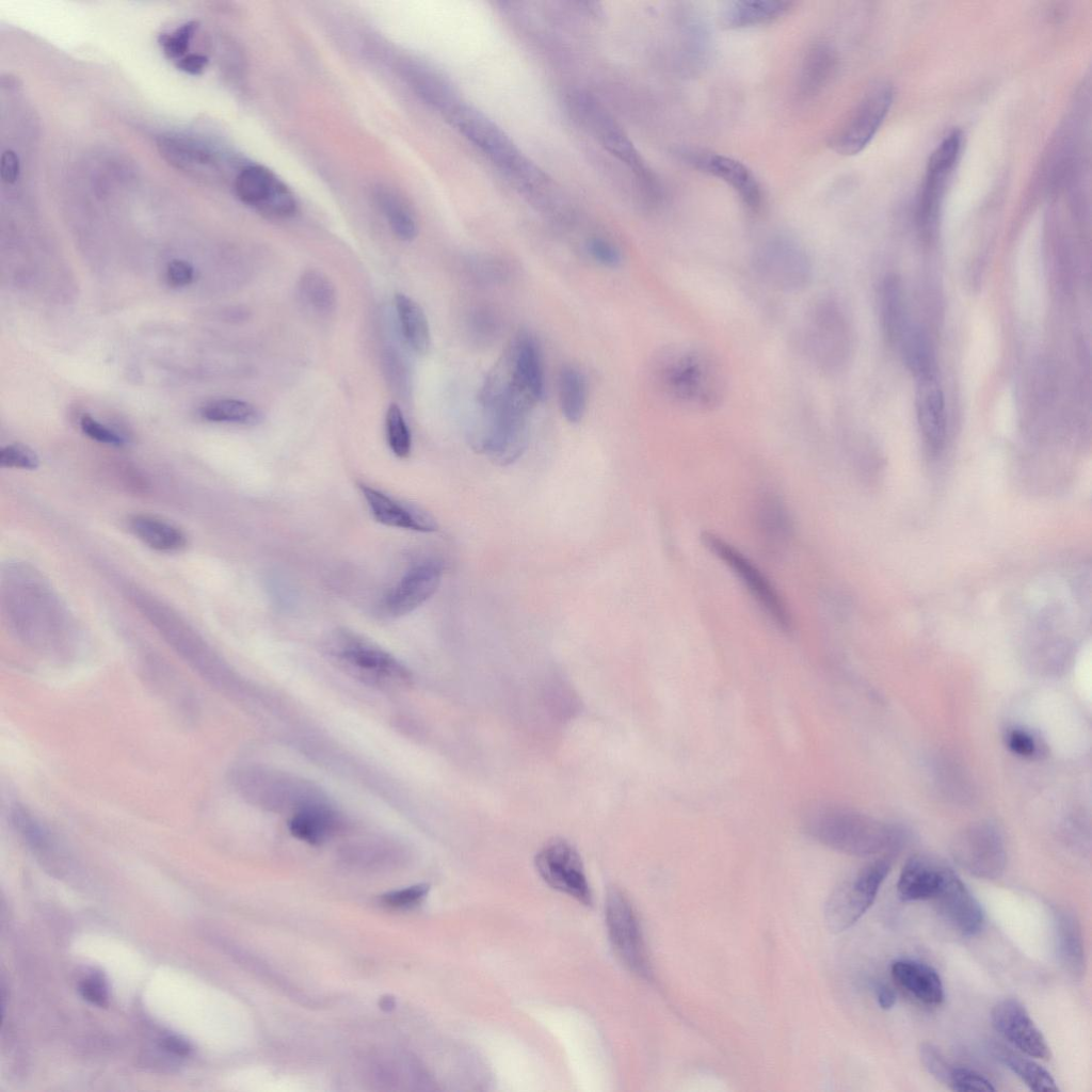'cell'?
I'll use <instances>...</instances> for the list:
<instances>
[{
    "label": "cell",
    "mask_w": 1092,
    "mask_h": 1092,
    "mask_svg": "<svg viewBox=\"0 0 1092 1092\" xmlns=\"http://www.w3.org/2000/svg\"><path fill=\"white\" fill-rule=\"evenodd\" d=\"M542 356L535 339L517 333L489 370L478 394L481 408L529 417L544 397Z\"/></svg>",
    "instance_id": "obj_1"
},
{
    "label": "cell",
    "mask_w": 1092,
    "mask_h": 1092,
    "mask_svg": "<svg viewBox=\"0 0 1092 1092\" xmlns=\"http://www.w3.org/2000/svg\"><path fill=\"white\" fill-rule=\"evenodd\" d=\"M446 117L531 203L543 207L555 197L558 190L555 183L521 154L504 131L483 113L459 102Z\"/></svg>",
    "instance_id": "obj_2"
},
{
    "label": "cell",
    "mask_w": 1092,
    "mask_h": 1092,
    "mask_svg": "<svg viewBox=\"0 0 1092 1092\" xmlns=\"http://www.w3.org/2000/svg\"><path fill=\"white\" fill-rule=\"evenodd\" d=\"M656 378L669 400L692 412L713 411L726 395V375L720 362L695 346L667 350L658 360Z\"/></svg>",
    "instance_id": "obj_3"
},
{
    "label": "cell",
    "mask_w": 1092,
    "mask_h": 1092,
    "mask_svg": "<svg viewBox=\"0 0 1092 1092\" xmlns=\"http://www.w3.org/2000/svg\"><path fill=\"white\" fill-rule=\"evenodd\" d=\"M803 825L806 833L821 845L854 856L886 853L902 841L897 829L856 810L831 804L810 808Z\"/></svg>",
    "instance_id": "obj_4"
},
{
    "label": "cell",
    "mask_w": 1092,
    "mask_h": 1092,
    "mask_svg": "<svg viewBox=\"0 0 1092 1092\" xmlns=\"http://www.w3.org/2000/svg\"><path fill=\"white\" fill-rule=\"evenodd\" d=\"M328 654L338 668L366 685L398 690L412 682V674L402 662L359 637L337 635L328 644Z\"/></svg>",
    "instance_id": "obj_5"
},
{
    "label": "cell",
    "mask_w": 1092,
    "mask_h": 1092,
    "mask_svg": "<svg viewBox=\"0 0 1092 1092\" xmlns=\"http://www.w3.org/2000/svg\"><path fill=\"white\" fill-rule=\"evenodd\" d=\"M803 331L805 351L818 370L833 374L846 366L852 336L838 302L828 298L816 301L806 315Z\"/></svg>",
    "instance_id": "obj_6"
},
{
    "label": "cell",
    "mask_w": 1092,
    "mask_h": 1092,
    "mask_svg": "<svg viewBox=\"0 0 1092 1092\" xmlns=\"http://www.w3.org/2000/svg\"><path fill=\"white\" fill-rule=\"evenodd\" d=\"M701 541L705 548L739 580L767 620L777 630L790 633L793 629L791 613L765 573L722 536L705 531L701 534Z\"/></svg>",
    "instance_id": "obj_7"
},
{
    "label": "cell",
    "mask_w": 1092,
    "mask_h": 1092,
    "mask_svg": "<svg viewBox=\"0 0 1092 1092\" xmlns=\"http://www.w3.org/2000/svg\"><path fill=\"white\" fill-rule=\"evenodd\" d=\"M890 858H877L840 882L824 905V921L832 933L852 927L872 905L890 871Z\"/></svg>",
    "instance_id": "obj_8"
},
{
    "label": "cell",
    "mask_w": 1092,
    "mask_h": 1092,
    "mask_svg": "<svg viewBox=\"0 0 1092 1092\" xmlns=\"http://www.w3.org/2000/svg\"><path fill=\"white\" fill-rule=\"evenodd\" d=\"M573 103L581 122L601 145L626 164L647 191L657 194L658 183L654 173L606 109L596 99L585 94L576 95Z\"/></svg>",
    "instance_id": "obj_9"
},
{
    "label": "cell",
    "mask_w": 1092,
    "mask_h": 1092,
    "mask_svg": "<svg viewBox=\"0 0 1092 1092\" xmlns=\"http://www.w3.org/2000/svg\"><path fill=\"white\" fill-rule=\"evenodd\" d=\"M754 268L771 287L780 291H799L813 276L810 259L804 248L787 237H773L755 252Z\"/></svg>",
    "instance_id": "obj_10"
},
{
    "label": "cell",
    "mask_w": 1092,
    "mask_h": 1092,
    "mask_svg": "<svg viewBox=\"0 0 1092 1092\" xmlns=\"http://www.w3.org/2000/svg\"><path fill=\"white\" fill-rule=\"evenodd\" d=\"M951 854L965 871L986 880L999 878L1007 863L1000 831L991 822L984 821L971 823L963 829L952 841Z\"/></svg>",
    "instance_id": "obj_11"
},
{
    "label": "cell",
    "mask_w": 1092,
    "mask_h": 1092,
    "mask_svg": "<svg viewBox=\"0 0 1092 1092\" xmlns=\"http://www.w3.org/2000/svg\"><path fill=\"white\" fill-rule=\"evenodd\" d=\"M605 917L616 956L631 971L649 978L652 970L641 926L633 906L621 890L612 888L608 892Z\"/></svg>",
    "instance_id": "obj_12"
},
{
    "label": "cell",
    "mask_w": 1092,
    "mask_h": 1092,
    "mask_svg": "<svg viewBox=\"0 0 1092 1092\" xmlns=\"http://www.w3.org/2000/svg\"><path fill=\"white\" fill-rule=\"evenodd\" d=\"M892 101L893 90L889 84L879 83L872 86L842 126L831 136L829 144L832 149L842 156L861 152L881 127Z\"/></svg>",
    "instance_id": "obj_13"
},
{
    "label": "cell",
    "mask_w": 1092,
    "mask_h": 1092,
    "mask_svg": "<svg viewBox=\"0 0 1092 1092\" xmlns=\"http://www.w3.org/2000/svg\"><path fill=\"white\" fill-rule=\"evenodd\" d=\"M235 192L243 204L270 218L287 219L298 210L292 191L272 171L260 164H248L239 171L235 179Z\"/></svg>",
    "instance_id": "obj_14"
},
{
    "label": "cell",
    "mask_w": 1092,
    "mask_h": 1092,
    "mask_svg": "<svg viewBox=\"0 0 1092 1092\" xmlns=\"http://www.w3.org/2000/svg\"><path fill=\"white\" fill-rule=\"evenodd\" d=\"M535 867L542 879L584 905H591L593 895L583 864L577 850L564 839L548 841L535 856Z\"/></svg>",
    "instance_id": "obj_15"
},
{
    "label": "cell",
    "mask_w": 1092,
    "mask_h": 1092,
    "mask_svg": "<svg viewBox=\"0 0 1092 1092\" xmlns=\"http://www.w3.org/2000/svg\"><path fill=\"white\" fill-rule=\"evenodd\" d=\"M962 141V133L953 130L941 142L929 159L917 208V224L926 237H931L936 229L946 183L959 159Z\"/></svg>",
    "instance_id": "obj_16"
},
{
    "label": "cell",
    "mask_w": 1092,
    "mask_h": 1092,
    "mask_svg": "<svg viewBox=\"0 0 1092 1092\" xmlns=\"http://www.w3.org/2000/svg\"><path fill=\"white\" fill-rule=\"evenodd\" d=\"M684 162L693 168L718 178L730 187L745 209L757 213L762 207V191L754 173L741 161L713 151L684 149Z\"/></svg>",
    "instance_id": "obj_17"
},
{
    "label": "cell",
    "mask_w": 1092,
    "mask_h": 1092,
    "mask_svg": "<svg viewBox=\"0 0 1092 1092\" xmlns=\"http://www.w3.org/2000/svg\"><path fill=\"white\" fill-rule=\"evenodd\" d=\"M991 1019L996 1031L1028 1057L1050 1059L1046 1039L1017 999L999 1000L992 1009Z\"/></svg>",
    "instance_id": "obj_18"
},
{
    "label": "cell",
    "mask_w": 1092,
    "mask_h": 1092,
    "mask_svg": "<svg viewBox=\"0 0 1092 1092\" xmlns=\"http://www.w3.org/2000/svg\"><path fill=\"white\" fill-rule=\"evenodd\" d=\"M443 564L428 559L412 566L384 598L387 614L399 617L413 612L437 590Z\"/></svg>",
    "instance_id": "obj_19"
},
{
    "label": "cell",
    "mask_w": 1092,
    "mask_h": 1092,
    "mask_svg": "<svg viewBox=\"0 0 1092 1092\" xmlns=\"http://www.w3.org/2000/svg\"><path fill=\"white\" fill-rule=\"evenodd\" d=\"M933 900L941 915L960 934L974 936L983 928L981 904L951 868Z\"/></svg>",
    "instance_id": "obj_20"
},
{
    "label": "cell",
    "mask_w": 1092,
    "mask_h": 1092,
    "mask_svg": "<svg viewBox=\"0 0 1092 1092\" xmlns=\"http://www.w3.org/2000/svg\"><path fill=\"white\" fill-rule=\"evenodd\" d=\"M754 521L757 535L769 555H782L787 550L794 534V524L786 502L778 494L765 492L758 497Z\"/></svg>",
    "instance_id": "obj_21"
},
{
    "label": "cell",
    "mask_w": 1092,
    "mask_h": 1092,
    "mask_svg": "<svg viewBox=\"0 0 1092 1092\" xmlns=\"http://www.w3.org/2000/svg\"><path fill=\"white\" fill-rule=\"evenodd\" d=\"M161 157L172 166L197 178H213L218 157L206 144L181 134H163L157 140Z\"/></svg>",
    "instance_id": "obj_22"
},
{
    "label": "cell",
    "mask_w": 1092,
    "mask_h": 1092,
    "mask_svg": "<svg viewBox=\"0 0 1092 1092\" xmlns=\"http://www.w3.org/2000/svg\"><path fill=\"white\" fill-rule=\"evenodd\" d=\"M358 488L369 508L372 517L380 524L417 532L437 530L436 520L427 512L407 505L389 495L365 483Z\"/></svg>",
    "instance_id": "obj_23"
},
{
    "label": "cell",
    "mask_w": 1092,
    "mask_h": 1092,
    "mask_svg": "<svg viewBox=\"0 0 1092 1092\" xmlns=\"http://www.w3.org/2000/svg\"><path fill=\"white\" fill-rule=\"evenodd\" d=\"M950 868L928 855H914L903 865L897 893L904 902L933 900Z\"/></svg>",
    "instance_id": "obj_24"
},
{
    "label": "cell",
    "mask_w": 1092,
    "mask_h": 1092,
    "mask_svg": "<svg viewBox=\"0 0 1092 1092\" xmlns=\"http://www.w3.org/2000/svg\"><path fill=\"white\" fill-rule=\"evenodd\" d=\"M916 412L919 429L933 450H941L946 440L947 421L945 400L935 375L917 380Z\"/></svg>",
    "instance_id": "obj_25"
},
{
    "label": "cell",
    "mask_w": 1092,
    "mask_h": 1092,
    "mask_svg": "<svg viewBox=\"0 0 1092 1092\" xmlns=\"http://www.w3.org/2000/svg\"><path fill=\"white\" fill-rule=\"evenodd\" d=\"M290 833L310 845H320L343 828L342 817L320 801L300 804L288 822Z\"/></svg>",
    "instance_id": "obj_26"
},
{
    "label": "cell",
    "mask_w": 1092,
    "mask_h": 1092,
    "mask_svg": "<svg viewBox=\"0 0 1092 1092\" xmlns=\"http://www.w3.org/2000/svg\"><path fill=\"white\" fill-rule=\"evenodd\" d=\"M404 80L428 105L447 115L460 102L451 84L431 66L419 61H405L401 65Z\"/></svg>",
    "instance_id": "obj_27"
},
{
    "label": "cell",
    "mask_w": 1092,
    "mask_h": 1092,
    "mask_svg": "<svg viewBox=\"0 0 1092 1092\" xmlns=\"http://www.w3.org/2000/svg\"><path fill=\"white\" fill-rule=\"evenodd\" d=\"M893 979L911 996L927 1006H937L944 1000V986L937 971L930 965L901 959L890 966Z\"/></svg>",
    "instance_id": "obj_28"
},
{
    "label": "cell",
    "mask_w": 1092,
    "mask_h": 1092,
    "mask_svg": "<svg viewBox=\"0 0 1092 1092\" xmlns=\"http://www.w3.org/2000/svg\"><path fill=\"white\" fill-rule=\"evenodd\" d=\"M1055 949L1063 969L1074 978L1086 971V957L1081 929L1073 913L1058 909L1054 913Z\"/></svg>",
    "instance_id": "obj_29"
},
{
    "label": "cell",
    "mask_w": 1092,
    "mask_h": 1092,
    "mask_svg": "<svg viewBox=\"0 0 1092 1092\" xmlns=\"http://www.w3.org/2000/svg\"><path fill=\"white\" fill-rule=\"evenodd\" d=\"M784 0H738L727 2L721 10V23L728 29H744L768 25L780 19L791 7Z\"/></svg>",
    "instance_id": "obj_30"
},
{
    "label": "cell",
    "mask_w": 1092,
    "mask_h": 1092,
    "mask_svg": "<svg viewBox=\"0 0 1092 1092\" xmlns=\"http://www.w3.org/2000/svg\"><path fill=\"white\" fill-rule=\"evenodd\" d=\"M129 528L141 542L158 551H178L187 545V535L179 527L156 515L135 514L129 519Z\"/></svg>",
    "instance_id": "obj_31"
},
{
    "label": "cell",
    "mask_w": 1092,
    "mask_h": 1092,
    "mask_svg": "<svg viewBox=\"0 0 1092 1092\" xmlns=\"http://www.w3.org/2000/svg\"><path fill=\"white\" fill-rule=\"evenodd\" d=\"M836 67V55L828 43L818 42L809 46L803 58L799 80V94L803 97H812L818 94Z\"/></svg>",
    "instance_id": "obj_32"
},
{
    "label": "cell",
    "mask_w": 1092,
    "mask_h": 1092,
    "mask_svg": "<svg viewBox=\"0 0 1092 1092\" xmlns=\"http://www.w3.org/2000/svg\"><path fill=\"white\" fill-rule=\"evenodd\" d=\"M373 198L392 232L403 241H412L418 234V223L410 204L394 188L378 184Z\"/></svg>",
    "instance_id": "obj_33"
},
{
    "label": "cell",
    "mask_w": 1092,
    "mask_h": 1092,
    "mask_svg": "<svg viewBox=\"0 0 1092 1092\" xmlns=\"http://www.w3.org/2000/svg\"><path fill=\"white\" fill-rule=\"evenodd\" d=\"M882 327L889 343L897 344L909 327L905 295L900 278L885 277L880 299Z\"/></svg>",
    "instance_id": "obj_34"
},
{
    "label": "cell",
    "mask_w": 1092,
    "mask_h": 1092,
    "mask_svg": "<svg viewBox=\"0 0 1092 1092\" xmlns=\"http://www.w3.org/2000/svg\"><path fill=\"white\" fill-rule=\"evenodd\" d=\"M395 306L407 344L417 354H427L431 346V334L423 309L403 293L396 294Z\"/></svg>",
    "instance_id": "obj_35"
},
{
    "label": "cell",
    "mask_w": 1092,
    "mask_h": 1092,
    "mask_svg": "<svg viewBox=\"0 0 1092 1092\" xmlns=\"http://www.w3.org/2000/svg\"><path fill=\"white\" fill-rule=\"evenodd\" d=\"M906 368L917 380L934 374V353L927 333L917 325H909L899 342Z\"/></svg>",
    "instance_id": "obj_36"
},
{
    "label": "cell",
    "mask_w": 1092,
    "mask_h": 1092,
    "mask_svg": "<svg viewBox=\"0 0 1092 1092\" xmlns=\"http://www.w3.org/2000/svg\"><path fill=\"white\" fill-rule=\"evenodd\" d=\"M995 1057L1019 1077L1033 1091H1058V1086L1048 1071L1040 1064L1010 1048L995 1044Z\"/></svg>",
    "instance_id": "obj_37"
},
{
    "label": "cell",
    "mask_w": 1092,
    "mask_h": 1092,
    "mask_svg": "<svg viewBox=\"0 0 1092 1092\" xmlns=\"http://www.w3.org/2000/svg\"><path fill=\"white\" fill-rule=\"evenodd\" d=\"M559 403L562 415L571 423L581 421L587 407V382L582 372L565 366L559 374Z\"/></svg>",
    "instance_id": "obj_38"
},
{
    "label": "cell",
    "mask_w": 1092,
    "mask_h": 1092,
    "mask_svg": "<svg viewBox=\"0 0 1092 1092\" xmlns=\"http://www.w3.org/2000/svg\"><path fill=\"white\" fill-rule=\"evenodd\" d=\"M303 302L320 315L332 312L337 303V292L330 277L318 269L302 273L298 283Z\"/></svg>",
    "instance_id": "obj_39"
},
{
    "label": "cell",
    "mask_w": 1092,
    "mask_h": 1092,
    "mask_svg": "<svg viewBox=\"0 0 1092 1092\" xmlns=\"http://www.w3.org/2000/svg\"><path fill=\"white\" fill-rule=\"evenodd\" d=\"M199 414L212 422L254 425L262 420V413L254 404L231 398L207 402L200 407Z\"/></svg>",
    "instance_id": "obj_40"
},
{
    "label": "cell",
    "mask_w": 1092,
    "mask_h": 1092,
    "mask_svg": "<svg viewBox=\"0 0 1092 1092\" xmlns=\"http://www.w3.org/2000/svg\"><path fill=\"white\" fill-rule=\"evenodd\" d=\"M385 429L391 452L399 459H406L412 450V438L403 413L396 403L387 408Z\"/></svg>",
    "instance_id": "obj_41"
},
{
    "label": "cell",
    "mask_w": 1092,
    "mask_h": 1092,
    "mask_svg": "<svg viewBox=\"0 0 1092 1092\" xmlns=\"http://www.w3.org/2000/svg\"><path fill=\"white\" fill-rule=\"evenodd\" d=\"M198 28L196 20H190L181 25L172 33H162L158 37L159 46L168 60L175 63L187 55L190 43Z\"/></svg>",
    "instance_id": "obj_42"
},
{
    "label": "cell",
    "mask_w": 1092,
    "mask_h": 1092,
    "mask_svg": "<svg viewBox=\"0 0 1092 1092\" xmlns=\"http://www.w3.org/2000/svg\"><path fill=\"white\" fill-rule=\"evenodd\" d=\"M918 1056L926 1071L937 1081L948 1086L953 1065L949 1064L938 1048L924 1042L918 1047Z\"/></svg>",
    "instance_id": "obj_43"
},
{
    "label": "cell",
    "mask_w": 1092,
    "mask_h": 1092,
    "mask_svg": "<svg viewBox=\"0 0 1092 1092\" xmlns=\"http://www.w3.org/2000/svg\"><path fill=\"white\" fill-rule=\"evenodd\" d=\"M0 465L3 468L36 469L39 459L36 452L21 443H13L0 450Z\"/></svg>",
    "instance_id": "obj_44"
},
{
    "label": "cell",
    "mask_w": 1092,
    "mask_h": 1092,
    "mask_svg": "<svg viewBox=\"0 0 1092 1092\" xmlns=\"http://www.w3.org/2000/svg\"><path fill=\"white\" fill-rule=\"evenodd\" d=\"M948 1087L953 1091H994L995 1087L982 1074L964 1066H953Z\"/></svg>",
    "instance_id": "obj_45"
},
{
    "label": "cell",
    "mask_w": 1092,
    "mask_h": 1092,
    "mask_svg": "<svg viewBox=\"0 0 1092 1092\" xmlns=\"http://www.w3.org/2000/svg\"><path fill=\"white\" fill-rule=\"evenodd\" d=\"M1007 748L1015 755L1032 758L1041 754V744L1038 738L1028 729L1013 727L1005 735Z\"/></svg>",
    "instance_id": "obj_46"
},
{
    "label": "cell",
    "mask_w": 1092,
    "mask_h": 1092,
    "mask_svg": "<svg viewBox=\"0 0 1092 1092\" xmlns=\"http://www.w3.org/2000/svg\"><path fill=\"white\" fill-rule=\"evenodd\" d=\"M587 251L595 261L608 268H616L622 261L620 250L612 242L600 237L589 239Z\"/></svg>",
    "instance_id": "obj_47"
},
{
    "label": "cell",
    "mask_w": 1092,
    "mask_h": 1092,
    "mask_svg": "<svg viewBox=\"0 0 1092 1092\" xmlns=\"http://www.w3.org/2000/svg\"><path fill=\"white\" fill-rule=\"evenodd\" d=\"M80 428L86 436L99 443L122 446L126 441L121 434L97 421L87 414L81 416Z\"/></svg>",
    "instance_id": "obj_48"
},
{
    "label": "cell",
    "mask_w": 1092,
    "mask_h": 1092,
    "mask_svg": "<svg viewBox=\"0 0 1092 1092\" xmlns=\"http://www.w3.org/2000/svg\"><path fill=\"white\" fill-rule=\"evenodd\" d=\"M428 885L418 884L410 886L407 888H402L399 890H394L391 893L385 894L382 897V901L385 904L394 908H404L408 905L411 906L422 900L428 894Z\"/></svg>",
    "instance_id": "obj_49"
},
{
    "label": "cell",
    "mask_w": 1092,
    "mask_h": 1092,
    "mask_svg": "<svg viewBox=\"0 0 1092 1092\" xmlns=\"http://www.w3.org/2000/svg\"><path fill=\"white\" fill-rule=\"evenodd\" d=\"M79 991L85 1000L94 1005L102 1007L108 1003V986L100 975L93 974L81 980Z\"/></svg>",
    "instance_id": "obj_50"
},
{
    "label": "cell",
    "mask_w": 1092,
    "mask_h": 1092,
    "mask_svg": "<svg viewBox=\"0 0 1092 1092\" xmlns=\"http://www.w3.org/2000/svg\"><path fill=\"white\" fill-rule=\"evenodd\" d=\"M166 282L171 287L180 288L188 286L194 278V268L182 259L172 260L166 268Z\"/></svg>",
    "instance_id": "obj_51"
},
{
    "label": "cell",
    "mask_w": 1092,
    "mask_h": 1092,
    "mask_svg": "<svg viewBox=\"0 0 1092 1092\" xmlns=\"http://www.w3.org/2000/svg\"><path fill=\"white\" fill-rule=\"evenodd\" d=\"M0 172L3 182L7 184L16 182L20 174V163L15 151L6 149L2 152Z\"/></svg>",
    "instance_id": "obj_52"
},
{
    "label": "cell",
    "mask_w": 1092,
    "mask_h": 1092,
    "mask_svg": "<svg viewBox=\"0 0 1092 1092\" xmlns=\"http://www.w3.org/2000/svg\"><path fill=\"white\" fill-rule=\"evenodd\" d=\"M209 63L208 57L200 53H188L175 64L176 67L190 75H200Z\"/></svg>",
    "instance_id": "obj_53"
},
{
    "label": "cell",
    "mask_w": 1092,
    "mask_h": 1092,
    "mask_svg": "<svg viewBox=\"0 0 1092 1092\" xmlns=\"http://www.w3.org/2000/svg\"><path fill=\"white\" fill-rule=\"evenodd\" d=\"M160 1046L167 1053L175 1056L186 1057L192 1051L190 1043L175 1034L164 1035L160 1040Z\"/></svg>",
    "instance_id": "obj_54"
},
{
    "label": "cell",
    "mask_w": 1092,
    "mask_h": 1092,
    "mask_svg": "<svg viewBox=\"0 0 1092 1092\" xmlns=\"http://www.w3.org/2000/svg\"><path fill=\"white\" fill-rule=\"evenodd\" d=\"M876 995L878 1005L883 1010L892 1009L897 1001V995L895 991L884 983H880L876 986Z\"/></svg>",
    "instance_id": "obj_55"
}]
</instances>
